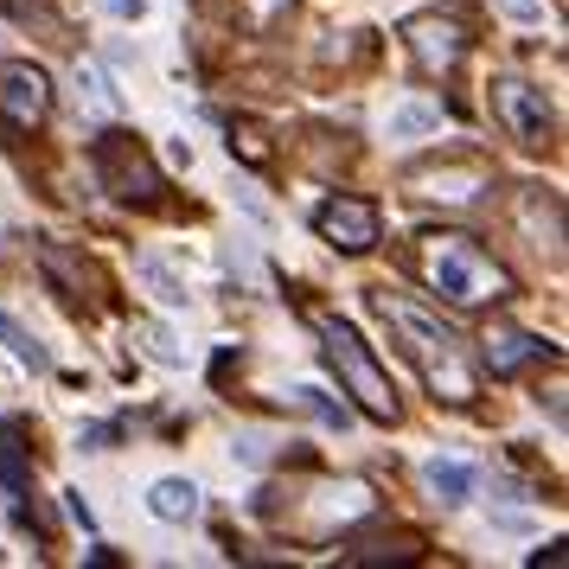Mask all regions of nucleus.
<instances>
[{
	"instance_id": "obj_4",
	"label": "nucleus",
	"mask_w": 569,
	"mask_h": 569,
	"mask_svg": "<svg viewBox=\"0 0 569 569\" xmlns=\"http://www.w3.org/2000/svg\"><path fill=\"white\" fill-rule=\"evenodd\" d=\"M90 167H97V186H103L109 199H122V206H154L160 199V167L148 160V148L134 134H122V129L97 134Z\"/></svg>"
},
{
	"instance_id": "obj_25",
	"label": "nucleus",
	"mask_w": 569,
	"mask_h": 569,
	"mask_svg": "<svg viewBox=\"0 0 569 569\" xmlns=\"http://www.w3.org/2000/svg\"><path fill=\"white\" fill-rule=\"evenodd\" d=\"M269 448H276V441L262 436V429H243V436H237V461H243V467H262V461H269Z\"/></svg>"
},
{
	"instance_id": "obj_20",
	"label": "nucleus",
	"mask_w": 569,
	"mask_h": 569,
	"mask_svg": "<svg viewBox=\"0 0 569 569\" xmlns=\"http://www.w3.org/2000/svg\"><path fill=\"white\" fill-rule=\"evenodd\" d=\"M429 129H441V109H429V103H403L390 116V134H397V141H403V134H429Z\"/></svg>"
},
{
	"instance_id": "obj_2",
	"label": "nucleus",
	"mask_w": 569,
	"mask_h": 569,
	"mask_svg": "<svg viewBox=\"0 0 569 569\" xmlns=\"http://www.w3.org/2000/svg\"><path fill=\"white\" fill-rule=\"evenodd\" d=\"M416 276L441 295L448 308H499L512 295V269L492 262L473 237L461 231H422L416 237Z\"/></svg>"
},
{
	"instance_id": "obj_14",
	"label": "nucleus",
	"mask_w": 569,
	"mask_h": 569,
	"mask_svg": "<svg viewBox=\"0 0 569 569\" xmlns=\"http://www.w3.org/2000/svg\"><path fill=\"white\" fill-rule=\"evenodd\" d=\"M78 109L90 122H116L122 116V103H116V90H109V78L97 64H78Z\"/></svg>"
},
{
	"instance_id": "obj_3",
	"label": "nucleus",
	"mask_w": 569,
	"mask_h": 569,
	"mask_svg": "<svg viewBox=\"0 0 569 569\" xmlns=\"http://www.w3.org/2000/svg\"><path fill=\"white\" fill-rule=\"evenodd\" d=\"M313 333L327 346V365L339 371V390H346L371 422H397V390H390V371L371 359V346H365L346 320H333V313H313Z\"/></svg>"
},
{
	"instance_id": "obj_5",
	"label": "nucleus",
	"mask_w": 569,
	"mask_h": 569,
	"mask_svg": "<svg viewBox=\"0 0 569 569\" xmlns=\"http://www.w3.org/2000/svg\"><path fill=\"white\" fill-rule=\"evenodd\" d=\"M492 116H499V129L512 134L518 148H531V154H543V148L557 141V116H550L538 83H525V78H492Z\"/></svg>"
},
{
	"instance_id": "obj_30",
	"label": "nucleus",
	"mask_w": 569,
	"mask_h": 569,
	"mask_svg": "<svg viewBox=\"0 0 569 569\" xmlns=\"http://www.w3.org/2000/svg\"><path fill=\"white\" fill-rule=\"evenodd\" d=\"M257 7H262V13H276V7H288V0H257Z\"/></svg>"
},
{
	"instance_id": "obj_18",
	"label": "nucleus",
	"mask_w": 569,
	"mask_h": 569,
	"mask_svg": "<svg viewBox=\"0 0 569 569\" xmlns=\"http://www.w3.org/2000/svg\"><path fill=\"white\" fill-rule=\"evenodd\" d=\"M0 346H7L13 359L27 365V371H46V365H52V352H46V346H39V339H32V333H27V327H20V320H13L7 308H0Z\"/></svg>"
},
{
	"instance_id": "obj_12",
	"label": "nucleus",
	"mask_w": 569,
	"mask_h": 569,
	"mask_svg": "<svg viewBox=\"0 0 569 569\" xmlns=\"http://www.w3.org/2000/svg\"><path fill=\"white\" fill-rule=\"evenodd\" d=\"M518 211H525V231L538 237V250L543 243H550V250L563 243V211H557V199H543L538 186H525V192H518Z\"/></svg>"
},
{
	"instance_id": "obj_7",
	"label": "nucleus",
	"mask_w": 569,
	"mask_h": 569,
	"mask_svg": "<svg viewBox=\"0 0 569 569\" xmlns=\"http://www.w3.org/2000/svg\"><path fill=\"white\" fill-rule=\"evenodd\" d=\"M0 116L13 129H39L52 116V78L27 58H0Z\"/></svg>"
},
{
	"instance_id": "obj_15",
	"label": "nucleus",
	"mask_w": 569,
	"mask_h": 569,
	"mask_svg": "<svg viewBox=\"0 0 569 569\" xmlns=\"http://www.w3.org/2000/svg\"><path fill=\"white\" fill-rule=\"evenodd\" d=\"M422 557V538L416 531H397V538H371V543H352L346 563H416Z\"/></svg>"
},
{
	"instance_id": "obj_27",
	"label": "nucleus",
	"mask_w": 569,
	"mask_h": 569,
	"mask_svg": "<svg viewBox=\"0 0 569 569\" xmlns=\"http://www.w3.org/2000/svg\"><path fill=\"white\" fill-rule=\"evenodd\" d=\"M64 512L78 518L83 531H90V525H97V512H90V506H83V492H64Z\"/></svg>"
},
{
	"instance_id": "obj_13",
	"label": "nucleus",
	"mask_w": 569,
	"mask_h": 569,
	"mask_svg": "<svg viewBox=\"0 0 569 569\" xmlns=\"http://www.w3.org/2000/svg\"><path fill=\"white\" fill-rule=\"evenodd\" d=\"M148 512H154L160 525H186V518H199V487H192V480H154Z\"/></svg>"
},
{
	"instance_id": "obj_8",
	"label": "nucleus",
	"mask_w": 569,
	"mask_h": 569,
	"mask_svg": "<svg viewBox=\"0 0 569 569\" xmlns=\"http://www.w3.org/2000/svg\"><path fill=\"white\" fill-rule=\"evenodd\" d=\"M313 231L327 237L333 250H346V257H365V250H378V206L339 192V199H327L313 211Z\"/></svg>"
},
{
	"instance_id": "obj_6",
	"label": "nucleus",
	"mask_w": 569,
	"mask_h": 569,
	"mask_svg": "<svg viewBox=\"0 0 569 569\" xmlns=\"http://www.w3.org/2000/svg\"><path fill=\"white\" fill-rule=\"evenodd\" d=\"M403 46L422 78H455V64L467 58V27L448 13H416V20H403Z\"/></svg>"
},
{
	"instance_id": "obj_21",
	"label": "nucleus",
	"mask_w": 569,
	"mask_h": 569,
	"mask_svg": "<svg viewBox=\"0 0 569 569\" xmlns=\"http://www.w3.org/2000/svg\"><path fill=\"white\" fill-rule=\"evenodd\" d=\"M134 333H141V346H148V359H154V365H180L186 359L180 346H173V333H167V327H154V320H148V327H134Z\"/></svg>"
},
{
	"instance_id": "obj_24",
	"label": "nucleus",
	"mask_w": 569,
	"mask_h": 569,
	"mask_svg": "<svg viewBox=\"0 0 569 569\" xmlns=\"http://www.w3.org/2000/svg\"><path fill=\"white\" fill-rule=\"evenodd\" d=\"M141 276H148V282L160 288V301H167V308H186V282H173V276H167L160 262H141Z\"/></svg>"
},
{
	"instance_id": "obj_23",
	"label": "nucleus",
	"mask_w": 569,
	"mask_h": 569,
	"mask_svg": "<svg viewBox=\"0 0 569 569\" xmlns=\"http://www.w3.org/2000/svg\"><path fill=\"white\" fill-rule=\"evenodd\" d=\"M231 154H243L250 167H269V141H262L250 122H237V129H231Z\"/></svg>"
},
{
	"instance_id": "obj_26",
	"label": "nucleus",
	"mask_w": 569,
	"mask_h": 569,
	"mask_svg": "<svg viewBox=\"0 0 569 569\" xmlns=\"http://www.w3.org/2000/svg\"><path fill=\"white\" fill-rule=\"evenodd\" d=\"M512 20H543V0H499Z\"/></svg>"
},
{
	"instance_id": "obj_29",
	"label": "nucleus",
	"mask_w": 569,
	"mask_h": 569,
	"mask_svg": "<svg viewBox=\"0 0 569 569\" xmlns=\"http://www.w3.org/2000/svg\"><path fill=\"white\" fill-rule=\"evenodd\" d=\"M109 13H116V20H141V0H103Z\"/></svg>"
},
{
	"instance_id": "obj_1",
	"label": "nucleus",
	"mask_w": 569,
	"mask_h": 569,
	"mask_svg": "<svg viewBox=\"0 0 569 569\" xmlns=\"http://www.w3.org/2000/svg\"><path fill=\"white\" fill-rule=\"evenodd\" d=\"M371 308L390 320V333L403 339L410 365L422 371V385L436 390L441 403H473V397H480V371H473L461 333H455L441 313H429L422 301H410V295H390V288L371 295Z\"/></svg>"
},
{
	"instance_id": "obj_9",
	"label": "nucleus",
	"mask_w": 569,
	"mask_h": 569,
	"mask_svg": "<svg viewBox=\"0 0 569 569\" xmlns=\"http://www.w3.org/2000/svg\"><path fill=\"white\" fill-rule=\"evenodd\" d=\"M410 192L416 199H441V206H467V199H480L487 192V160H422L410 167Z\"/></svg>"
},
{
	"instance_id": "obj_22",
	"label": "nucleus",
	"mask_w": 569,
	"mask_h": 569,
	"mask_svg": "<svg viewBox=\"0 0 569 569\" xmlns=\"http://www.w3.org/2000/svg\"><path fill=\"white\" fill-rule=\"evenodd\" d=\"M13 20H20V27H46L52 39H64V20H52L46 0H13Z\"/></svg>"
},
{
	"instance_id": "obj_11",
	"label": "nucleus",
	"mask_w": 569,
	"mask_h": 569,
	"mask_svg": "<svg viewBox=\"0 0 569 569\" xmlns=\"http://www.w3.org/2000/svg\"><path fill=\"white\" fill-rule=\"evenodd\" d=\"M0 487L13 492V499H20V492L32 487V455H27V429H20L13 416H0Z\"/></svg>"
},
{
	"instance_id": "obj_10",
	"label": "nucleus",
	"mask_w": 569,
	"mask_h": 569,
	"mask_svg": "<svg viewBox=\"0 0 569 569\" xmlns=\"http://www.w3.org/2000/svg\"><path fill=\"white\" fill-rule=\"evenodd\" d=\"M480 346H487V352H480V365H487L492 378H512V371H525L531 359H543V339H531L525 327H512V320H492Z\"/></svg>"
},
{
	"instance_id": "obj_19",
	"label": "nucleus",
	"mask_w": 569,
	"mask_h": 569,
	"mask_svg": "<svg viewBox=\"0 0 569 569\" xmlns=\"http://www.w3.org/2000/svg\"><path fill=\"white\" fill-rule=\"evenodd\" d=\"M288 403H295V410H308V416H320V422H327V429H346V422H352V416H346V403H333V397H327V390H313V385L288 390Z\"/></svg>"
},
{
	"instance_id": "obj_28",
	"label": "nucleus",
	"mask_w": 569,
	"mask_h": 569,
	"mask_svg": "<svg viewBox=\"0 0 569 569\" xmlns=\"http://www.w3.org/2000/svg\"><path fill=\"white\" fill-rule=\"evenodd\" d=\"M543 563H550V569L563 563V543H543V550H531V569H543Z\"/></svg>"
},
{
	"instance_id": "obj_16",
	"label": "nucleus",
	"mask_w": 569,
	"mask_h": 569,
	"mask_svg": "<svg viewBox=\"0 0 569 569\" xmlns=\"http://www.w3.org/2000/svg\"><path fill=\"white\" fill-rule=\"evenodd\" d=\"M39 262H46V276H52L64 295H83V288H97V269H90V262H78L71 250H64V243H46V250H39Z\"/></svg>"
},
{
	"instance_id": "obj_17",
	"label": "nucleus",
	"mask_w": 569,
	"mask_h": 569,
	"mask_svg": "<svg viewBox=\"0 0 569 569\" xmlns=\"http://www.w3.org/2000/svg\"><path fill=\"white\" fill-rule=\"evenodd\" d=\"M422 480H429V492H436L441 506H461V499H473V467H461V461H429L422 467Z\"/></svg>"
}]
</instances>
